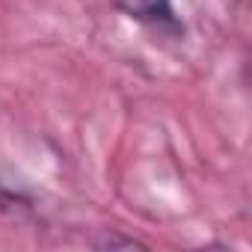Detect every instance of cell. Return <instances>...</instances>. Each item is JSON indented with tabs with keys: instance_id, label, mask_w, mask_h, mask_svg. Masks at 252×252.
<instances>
[{
	"instance_id": "6da1fadb",
	"label": "cell",
	"mask_w": 252,
	"mask_h": 252,
	"mask_svg": "<svg viewBox=\"0 0 252 252\" xmlns=\"http://www.w3.org/2000/svg\"><path fill=\"white\" fill-rule=\"evenodd\" d=\"M116 6L137 21L146 24H175V12H172V0H116Z\"/></svg>"
}]
</instances>
